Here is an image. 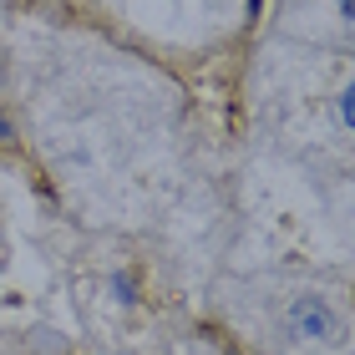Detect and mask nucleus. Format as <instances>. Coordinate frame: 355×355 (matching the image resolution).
Masks as SVG:
<instances>
[{
    "label": "nucleus",
    "mask_w": 355,
    "mask_h": 355,
    "mask_svg": "<svg viewBox=\"0 0 355 355\" xmlns=\"http://www.w3.org/2000/svg\"><path fill=\"white\" fill-rule=\"evenodd\" d=\"M340 117H345V122L355 127V82H350V87L340 92Z\"/></svg>",
    "instance_id": "nucleus-2"
},
{
    "label": "nucleus",
    "mask_w": 355,
    "mask_h": 355,
    "mask_svg": "<svg viewBox=\"0 0 355 355\" xmlns=\"http://www.w3.org/2000/svg\"><path fill=\"white\" fill-rule=\"evenodd\" d=\"M340 10L350 15V21H355V0H340Z\"/></svg>",
    "instance_id": "nucleus-3"
},
{
    "label": "nucleus",
    "mask_w": 355,
    "mask_h": 355,
    "mask_svg": "<svg viewBox=\"0 0 355 355\" xmlns=\"http://www.w3.org/2000/svg\"><path fill=\"white\" fill-rule=\"evenodd\" d=\"M289 325H295L300 335H310V340H330L335 335V315H330L325 300L304 295V300H295V310H289Z\"/></svg>",
    "instance_id": "nucleus-1"
}]
</instances>
